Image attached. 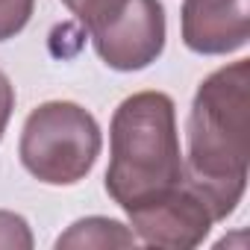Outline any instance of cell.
Returning <instances> with one entry per match:
<instances>
[{"label": "cell", "instance_id": "6da1fadb", "mask_svg": "<svg viewBox=\"0 0 250 250\" xmlns=\"http://www.w3.org/2000/svg\"><path fill=\"white\" fill-rule=\"evenodd\" d=\"M183 183L206 203L212 221L235 212L250 168V62L212 71L191 100Z\"/></svg>", "mask_w": 250, "mask_h": 250}, {"label": "cell", "instance_id": "7a4b0ae2", "mask_svg": "<svg viewBox=\"0 0 250 250\" xmlns=\"http://www.w3.org/2000/svg\"><path fill=\"white\" fill-rule=\"evenodd\" d=\"M183 183L177 106L165 91H136L112 115L106 194L124 209H142Z\"/></svg>", "mask_w": 250, "mask_h": 250}, {"label": "cell", "instance_id": "3957f363", "mask_svg": "<svg viewBox=\"0 0 250 250\" xmlns=\"http://www.w3.org/2000/svg\"><path fill=\"white\" fill-rule=\"evenodd\" d=\"M100 127L88 109L71 100L36 106L21 130V165L47 186H74L88 177L100 156Z\"/></svg>", "mask_w": 250, "mask_h": 250}, {"label": "cell", "instance_id": "277c9868", "mask_svg": "<svg viewBox=\"0 0 250 250\" xmlns=\"http://www.w3.org/2000/svg\"><path fill=\"white\" fill-rule=\"evenodd\" d=\"M165 6L162 0H124V6L91 36L97 56L112 71H142L165 50Z\"/></svg>", "mask_w": 250, "mask_h": 250}, {"label": "cell", "instance_id": "5b68a950", "mask_svg": "<svg viewBox=\"0 0 250 250\" xmlns=\"http://www.w3.org/2000/svg\"><path fill=\"white\" fill-rule=\"evenodd\" d=\"M127 218L139 241L165 250H191L203 244V238L215 224L206 203L186 183H180L174 191L162 194L159 200L127 212Z\"/></svg>", "mask_w": 250, "mask_h": 250}, {"label": "cell", "instance_id": "8992f818", "mask_svg": "<svg viewBox=\"0 0 250 250\" xmlns=\"http://www.w3.org/2000/svg\"><path fill=\"white\" fill-rule=\"evenodd\" d=\"M250 39L247 0H186L183 42L200 56H227Z\"/></svg>", "mask_w": 250, "mask_h": 250}, {"label": "cell", "instance_id": "52a82bcc", "mask_svg": "<svg viewBox=\"0 0 250 250\" xmlns=\"http://www.w3.org/2000/svg\"><path fill=\"white\" fill-rule=\"evenodd\" d=\"M136 232L130 227H124L121 221L115 218H100V215H91V218H80L74 221L59 238H56V247L68 250V247H136Z\"/></svg>", "mask_w": 250, "mask_h": 250}, {"label": "cell", "instance_id": "ba28073f", "mask_svg": "<svg viewBox=\"0 0 250 250\" xmlns=\"http://www.w3.org/2000/svg\"><path fill=\"white\" fill-rule=\"evenodd\" d=\"M62 3L85 27V33H94L124 6V0H62Z\"/></svg>", "mask_w": 250, "mask_h": 250}, {"label": "cell", "instance_id": "9c48e42d", "mask_svg": "<svg viewBox=\"0 0 250 250\" xmlns=\"http://www.w3.org/2000/svg\"><path fill=\"white\" fill-rule=\"evenodd\" d=\"M36 0H0V42L15 39L33 18Z\"/></svg>", "mask_w": 250, "mask_h": 250}, {"label": "cell", "instance_id": "30bf717a", "mask_svg": "<svg viewBox=\"0 0 250 250\" xmlns=\"http://www.w3.org/2000/svg\"><path fill=\"white\" fill-rule=\"evenodd\" d=\"M0 247L3 250H30L33 247V232L27 218L0 209Z\"/></svg>", "mask_w": 250, "mask_h": 250}, {"label": "cell", "instance_id": "8fae6325", "mask_svg": "<svg viewBox=\"0 0 250 250\" xmlns=\"http://www.w3.org/2000/svg\"><path fill=\"white\" fill-rule=\"evenodd\" d=\"M12 109H15V85L9 83V77L3 71H0V139H3V133H6Z\"/></svg>", "mask_w": 250, "mask_h": 250}]
</instances>
